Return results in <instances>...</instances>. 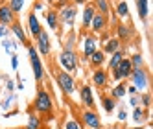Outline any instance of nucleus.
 Segmentation results:
<instances>
[{
    "instance_id": "40",
    "label": "nucleus",
    "mask_w": 153,
    "mask_h": 129,
    "mask_svg": "<svg viewBox=\"0 0 153 129\" xmlns=\"http://www.w3.org/2000/svg\"><path fill=\"white\" fill-rule=\"evenodd\" d=\"M72 2H74V6H81V4H87L89 0H72Z\"/></svg>"
},
{
    "instance_id": "43",
    "label": "nucleus",
    "mask_w": 153,
    "mask_h": 129,
    "mask_svg": "<svg viewBox=\"0 0 153 129\" xmlns=\"http://www.w3.org/2000/svg\"><path fill=\"white\" fill-rule=\"evenodd\" d=\"M135 129H144V127H142V125H138V127H135Z\"/></svg>"
},
{
    "instance_id": "13",
    "label": "nucleus",
    "mask_w": 153,
    "mask_h": 129,
    "mask_svg": "<svg viewBox=\"0 0 153 129\" xmlns=\"http://www.w3.org/2000/svg\"><path fill=\"white\" fill-rule=\"evenodd\" d=\"M94 15H96L94 4H87L85 9H83V15H81V24H83V28H89L91 26V20H92Z\"/></svg>"
},
{
    "instance_id": "11",
    "label": "nucleus",
    "mask_w": 153,
    "mask_h": 129,
    "mask_svg": "<svg viewBox=\"0 0 153 129\" xmlns=\"http://www.w3.org/2000/svg\"><path fill=\"white\" fill-rule=\"evenodd\" d=\"M15 22V13L9 9V6L7 4H4V6H0V26H11Z\"/></svg>"
},
{
    "instance_id": "1",
    "label": "nucleus",
    "mask_w": 153,
    "mask_h": 129,
    "mask_svg": "<svg viewBox=\"0 0 153 129\" xmlns=\"http://www.w3.org/2000/svg\"><path fill=\"white\" fill-rule=\"evenodd\" d=\"M33 109H35L37 114H42V116L52 114L53 102H52V98H50V94H48L46 89H37L35 100H33Z\"/></svg>"
},
{
    "instance_id": "25",
    "label": "nucleus",
    "mask_w": 153,
    "mask_h": 129,
    "mask_svg": "<svg viewBox=\"0 0 153 129\" xmlns=\"http://www.w3.org/2000/svg\"><path fill=\"white\" fill-rule=\"evenodd\" d=\"M42 120L39 118V114H30L28 118V129H41Z\"/></svg>"
},
{
    "instance_id": "2",
    "label": "nucleus",
    "mask_w": 153,
    "mask_h": 129,
    "mask_svg": "<svg viewBox=\"0 0 153 129\" xmlns=\"http://www.w3.org/2000/svg\"><path fill=\"white\" fill-rule=\"evenodd\" d=\"M28 56H30V63H31V70H33V76L37 81H42L45 78V68H42V61L41 56L37 53L33 44H28Z\"/></svg>"
},
{
    "instance_id": "9",
    "label": "nucleus",
    "mask_w": 153,
    "mask_h": 129,
    "mask_svg": "<svg viewBox=\"0 0 153 129\" xmlns=\"http://www.w3.org/2000/svg\"><path fill=\"white\" fill-rule=\"evenodd\" d=\"M76 13H78V11H76V6H65V7H61V11L57 13V19L61 20L65 26H72Z\"/></svg>"
},
{
    "instance_id": "37",
    "label": "nucleus",
    "mask_w": 153,
    "mask_h": 129,
    "mask_svg": "<svg viewBox=\"0 0 153 129\" xmlns=\"http://www.w3.org/2000/svg\"><path fill=\"white\" fill-rule=\"evenodd\" d=\"M9 33V31H7V28L6 26H0V39H6V35Z\"/></svg>"
},
{
    "instance_id": "24",
    "label": "nucleus",
    "mask_w": 153,
    "mask_h": 129,
    "mask_svg": "<svg viewBox=\"0 0 153 129\" xmlns=\"http://www.w3.org/2000/svg\"><path fill=\"white\" fill-rule=\"evenodd\" d=\"M137 9H138L140 19L144 20L148 17V0H137Z\"/></svg>"
},
{
    "instance_id": "36",
    "label": "nucleus",
    "mask_w": 153,
    "mask_h": 129,
    "mask_svg": "<svg viewBox=\"0 0 153 129\" xmlns=\"http://www.w3.org/2000/svg\"><path fill=\"white\" fill-rule=\"evenodd\" d=\"M126 118H127L126 109H120V113H118V120H120V122H126Z\"/></svg>"
},
{
    "instance_id": "30",
    "label": "nucleus",
    "mask_w": 153,
    "mask_h": 129,
    "mask_svg": "<svg viewBox=\"0 0 153 129\" xmlns=\"http://www.w3.org/2000/svg\"><path fill=\"white\" fill-rule=\"evenodd\" d=\"M116 13H118V17H129V7H127V4L126 2H118Z\"/></svg>"
},
{
    "instance_id": "35",
    "label": "nucleus",
    "mask_w": 153,
    "mask_h": 129,
    "mask_svg": "<svg viewBox=\"0 0 153 129\" xmlns=\"http://www.w3.org/2000/svg\"><path fill=\"white\" fill-rule=\"evenodd\" d=\"M11 68H13V70H17V68H19V57L15 56V53L11 56Z\"/></svg>"
},
{
    "instance_id": "4",
    "label": "nucleus",
    "mask_w": 153,
    "mask_h": 129,
    "mask_svg": "<svg viewBox=\"0 0 153 129\" xmlns=\"http://www.w3.org/2000/svg\"><path fill=\"white\" fill-rule=\"evenodd\" d=\"M59 64H61V68L65 72H74L76 68H78V57H76V53L70 50V48H65L61 52V56H59Z\"/></svg>"
},
{
    "instance_id": "15",
    "label": "nucleus",
    "mask_w": 153,
    "mask_h": 129,
    "mask_svg": "<svg viewBox=\"0 0 153 129\" xmlns=\"http://www.w3.org/2000/svg\"><path fill=\"white\" fill-rule=\"evenodd\" d=\"M28 26H30V33H31V37H33V39L39 35V31L42 30L41 24H39V20H37V15H35L33 11L28 15Z\"/></svg>"
},
{
    "instance_id": "23",
    "label": "nucleus",
    "mask_w": 153,
    "mask_h": 129,
    "mask_svg": "<svg viewBox=\"0 0 153 129\" xmlns=\"http://www.w3.org/2000/svg\"><path fill=\"white\" fill-rule=\"evenodd\" d=\"M94 7L100 11V15H107L109 11H111V6H109L107 0H96V6Z\"/></svg>"
},
{
    "instance_id": "19",
    "label": "nucleus",
    "mask_w": 153,
    "mask_h": 129,
    "mask_svg": "<svg viewBox=\"0 0 153 129\" xmlns=\"http://www.w3.org/2000/svg\"><path fill=\"white\" fill-rule=\"evenodd\" d=\"M11 31H13V33H15V37L20 41V42H28V37H26V31L22 30V26H20L19 22H17V20H15V22L11 24Z\"/></svg>"
},
{
    "instance_id": "10",
    "label": "nucleus",
    "mask_w": 153,
    "mask_h": 129,
    "mask_svg": "<svg viewBox=\"0 0 153 129\" xmlns=\"http://www.w3.org/2000/svg\"><path fill=\"white\" fill-rule=\"evenodd\" d=\"M79 102H81V105L87 107V109H92L94 107V96H92V89L89 85H83L79 89Z\"/></svg>"
},
{
    "instance_id": "6",
    "label": "nucleus",
    "mask_w": 153,
    "mask_h": 129,
    "mask_svg": "<svg viewBox=\"0 0 153 129\" xmlns=\"http://www.w3.org/2000/svg\"><path fill=\"white\" fill-rule=\"evenodd\" d=\"M35 50L37 53H41V56H50V52H52V44H50V37H48V31L45 30H41L39 31V35L35 37Z\"/></svg>"
},
{
    "instance_id": "39",
    "label": "nucleus",
    "mask_w": 153,
    "mask_h": 129,
    "mask_svg": "<svg viewBox=\"0 0 153 129\" xmlns=\"http://www.w3.org/2000/svg\"><path fill=\"white\" fill-rule=\"evenodd\" d=\"M67 2H68V0H56V6L57 7H65V6H68Z\"/></svg>"
},
{
    "instance_id": "3",
    "label": "nucleus",
    "mask_w": 153,
    "mask_h": 129,
    "mask_svg": "<svg viewBox=\"0 0 153 129\" xmlns=\"http://www.w3.org/2000/svg\"><path fill=\"white\" fill-rule=\"evenodd\" d=\"M56 79H57L59 89H61L65 94H67V96H70V94H74V92H76V81H74V78L70 76L68 72L59 70V72L56 74Z\"/></svg>"
},
{
    "instance_id": "7",
    "label": "nucleus",
    "mask_w": 153,
    "mask_h": 129,
    "mask_svg": "<svg viewBox=\"0 0 153 129\" xmlns=\"http://www.w3.org/2000/svg\"><path fill=\"white\" fill-rule=\"evenodd\" d=\"M131 81H133V87L140 92V90H146L148 85H149V79H148V74L144 72V68H137L131 72Z\"/></svg>"
},
{
    "instance_id": "33",
    "label": "nucleus",
    "mask_w": 153,
    "mask_h": 129,
    "mask_svg": "<svg viewBox=\"0 0 153 129\" xmlns=\"http://www.w3.org/2000/svg\"><path fill=\"white\" fill-rule=\"evenodd\" d=\"M65 129H81L79 124L76 120H67V124H65Z\"/></svg>"
},
{
    "instance_id": "26",
    "label": "nucleus",
    "mask_w": 153,
    "mask_h": 129,
    "mask_svg": "<svg viewBox=\"0 0 153 129\" xmlns=\"http://www.w3.org/2000/svg\"><path fill=\"white\" fill-rule=\"evenodd\" d=\"M122 57H124L122 50H120V52H116V53H113V56H111V59H109V68H111V70H114V68L118 67V63L122 61Z\"/></svg>"
},
{
    "instance_id": "32",
    "label": "nucleus",
    "mask_w": 153,
    "mask_h": 129,
    "mask_svg": "<svg viewBox=\"0 0 153 129\" xmlns=\"http://www.w3.org/2000/svg\"><path fill=\"white\" fill-rule=\"evenodd\" d=\"M140 105H144L146 109H149V105H151V96L146 92V94H140Z\"/></svg>"
},
{
    "instance_id": "12",
    "label": "nucleus",
    "mask_w": 153,
    "mask_h": 129,
    "mask_svg": "<svg viewBox=\"0 0 153 129\" xmlns=\"http://www.w3.org/2000/svg\"><path fill=\"white\" fill-rule=\"evenodd\" d=\"M96 50H98V37H94V35L85 37V42H83V56H85V59H89Z\"/></svg>"
},
{
    "instance_id": "21",
    "label": "nucleus",
    "mask_w": 153,
    "mask_h": 129,
    "mask_svg": "<svg viewBox=\"0 0 153 129\" xmlns=\"http://www.w3.org/2000/svg\"><path fill=\"white\" fill-rule=\"evenodd\" d=\"M126 92H127V85L126 83H120V85H116V87L111 90V98L118 100V98H122V96H126Z\"/></svg>"
},
{
    "instance_id": "31",
    "label": "nucleus",
    "mask_w": 153,
    "mask_h": 129,
    "mask_svg": "<svg viewBox=\"0 0 153 129\" xmlns=\"http://www.w3.org/2000/svg\"><path fill=\"white\" fill-rule=\"evenodd\" d=\"M131 35V30L124 24H118V37H122V39H127Z\"/></svg>"
},
{
    "instance_id": "16",
    "label": "nucleus",
    "mask_w": 153,
    "mask_h": 129,
    "mask_svg": "<svg viewBox=\"0 0 153 129\" xmlns=\"http://www.w3.org/2000/svg\"><path fill=\"white\" fill-rule=\"evenodd\" d=\"M105 26H107V19H105V15L96 13V15L92 17V20H91V26H89V28H92V31H102Z\"/></svg>"
},
{
    "instance_id": "5",
    "label": "nucleus",
    "mask_w": 153,
    "mask_h": 129,
    "mask_svg": "<svg viewBox=\"0 0 153 129\" xmlns=\"http://www.w3.org/2000/svg\"><path fill=\"white\" fill-rule=\"evenodd\" d=\"M133 72V67H131V61L129 57H122V61L118 63V67L113 70V79L114 81H122V79H127Z\"/></svg>"
},
{
    "instance_id": "8",
    "label": "nucleus",
    "mask_w": 153,
    "mask_h": 129,
    "mask_svg": "<svg viewBox=\"0 0 153 129\" xmlns=\"http://www.w3.org/2000/svg\"><path fill=\"white\" fill-rule=\"evenodd\" d=\"M81 120L87 127H91V129H102V122H100V116H98L96 111L92 109H85L81 113Z\"/></svg>"
},
{
    "instance_id": "22",
    "label": "nucleus",
    "mask_w": 153,
    "mask_h": 129,
    "mask_svg": "<svg viewBox=\"0 0 153 129\" xmlns=\"http://www.w3.org/2000/svg\"><path fill=\"white\" fill-rule=\"evenodd\" d=\"M46 24H48L52 30H57V24H59L57 11H48V13H46Z\"/></svg>"
},
{
    "instance_id": "29",
    "label": "nucleus",
    "mask_w": 153,
    "mask_h": 129,
    "mask_svg": "<svg viewBox=\"0 0 153 129\" xmlns=\"http://www.w3.org/2000/svg\"><path fill=\"white\" fill-rule=\"evenodd\" d=\"M129 61H131V67H133V70L142 68V64H144V59H142L140 53H135L133 57H129Z\"/></svg>"
},
{
    "instance_id": "20",
    "label": "nucleus",
    "mask_w": 153,
    "mask_h": 129,
    "mask_svg": "<svg viewBox=\"0 0 153 129\" xmlns=\"http://www.w3.org/2000/svg\"><path fill=\"white\" fill-rule=\"evenodd\" d=\"M102 105H103L105 113H109V114H111V113L116 109V100H113L111 96H103V98H102Z\"/></svg>"
},
{
    "instance_id": "42",
    "label": "nucleus",
    "mask_w": 153,
    "mask_h": 129,
    "mask_svg": "<svg viewBox=\"0 0 153 129\" xmlns=\"http://www.w3.org/2000/svg\"><path fill=\"white\" fill-rule=\"evenodd\" d=\"M15 89V83L13 81H7V90H13Z\"/></svg>"
},
{
    "instance_id": "27",
    "label": "nucleus",
    "mask_w": 153,
    "mask_h": 129,
    "mask_svg": "<svg viewBox=\"0 0 153 129\" xmlns=\"http://www.w3.org/2000/svg\"><path fill=\"white\" fill-rule=\"evenodd\" d=\"M7 6H9V9L17 15V13H20L22 11V6H24V0H9L7 2Z\"/></svg>"
},
{
    "instance_id": "18",
    "label": "nucleus",
    "mask_w": 153,
    "mask_h": 129,
    "mask_svg": "<svg viewBox=\"0 0 153 129\" xmlns=\"http://www.w3.org/2000/svg\"><path fill=\"white\" fill-rule=\"evenodd\" d=\"M89 61H91V64H92V67H96V68H100L102 64L105 63V53H103L102 50H96V52L92 53V56L89 57Z\"/></svg>"
},
{
    "instance_id": "41",
    "label": "nucleus",
    "mask_w": 153,
    "mask_h": 129,
    "mask_svg": "<svg viewBox=\"0 0 153 129\" xmlns=\"http://www.w3.org/2000/svg\"><path fill=\"white\" fill-rule=\"evenodd\" d=\"M41 9H42V4H35V6H33V13H35V11H41Z\"/></svg>"
},
{
    "instance_id": "38",
    "label": "nucleus",
    "mask_w": 153,
    "mask_h": 129,
    "mask_svg": "<svg viewBox=\"0 0 153 129\" xmlns=\"http://www.w3.org/2000/svg\"><path fill=\"white\" fill-rule=\"evenodd\" d=\"M127 92H129L131 96H135V94H140V92H138V90L133 87V85H129V87H127Z\"/></svg>"
},
{
    "instance_id": "28",
    "label": "nucleus",
    "mask_w": 153,
    "mask_h": 129,
    "mask_svg": "<svg viewBox=\"0 0 153 129\" xmlns=\"http://www.w3.org/2000/svg\"><path fill=\"white\" fill-rule=\"evenodd\" d=\"M146 111L142 109V107H135V111H133V120L135 122H138V124H142L144 122V118H146Z\"/></svg>"
},
{
    "instance_id": "34",
    "label": "nucleus",
    "mask_w": 153,
    "mask_h": 129,
    "mask_svg": "<svg viewBox=\"0 0 153 129\" xmlns=\"http://www.w3.org/2000/svg\"><path fill=\"white\" fill-rule=\"evenodd\" d=\"M131 105H135V107H138L140 105V94H135V96H131Z\"/></svg>"
},
{
    "instance_id": "14",
    "label": "nucleus",
    "mask_w": 153,
    "mask_h": 129,
    "mask_svg": "<svg viewBox=\"0 0 153 129\" xmlns=\"http://www.w3.org/2000/svg\"><path fill=\"white\" fill-rule=\"evenodd\" d=\"M120 50H122V46H120V41L118 39H107L103 48H102V52L105 53V56H107V53H109V56H113V53H116Z\"/></svg>"
},
{
    "instance_id": "44",
    "label": "nucleus",
    "mask_w": 153,
    "mask_h": 129,
    "mask_svg": "<svg viewBox=\"0 0 153 129\" xmlns=\"http://www.w3.org/2000/svg\"><path fill=\"white\" fill-rule=\"evenodd\" d=\"M46 2H50V4H52V2H56V0H46Z\"/></svg>"
},
{
    "instance_id": "17",
    "label": "nucleus",
    "mask_w": 153,
    "mask_h": 129,
    "mask_svg": "<svg viewBox=\"0 0 153 129\" xmlns=\"http://www.w3.org/2000/svg\"><path fill=\"white\" fill-rule=\"evenodd\" d=\"M109 76H107V72L102 70V68H96L94 74H92V83L96 85V87H105V83H107Z\"/></svg>"
}]
</instances>
